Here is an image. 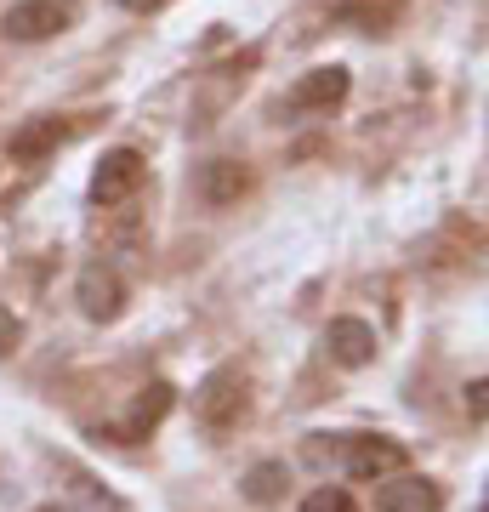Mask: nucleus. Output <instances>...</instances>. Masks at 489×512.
Listing matches in <instances>:
<instances>
[{"instance_id": "5", "label": "nucleus", "mask_w": 489, "mask_h": 512, "mask_svg": "<svg viewBox=\"0 0 489 512\" xmlns=\"http://www.w3.org/2000/svg\"><path fill=\"white\" fill-rule=\"evenodd\" d=\"M148 177V160L137 154V148H109L103 160H97V171H91V200L97 205H126L137 188H143Z\"/></svg>"}, {"instance_id": "1", "label": "nucleus", "mask_w": 489, "mask_h": 512, "mask_svg": "<svg viewBox=\"0 0 489 512\" xmlns=\"http://www.w3.org/2000/svg\"><path fill=\"white\" fill-rule=\"evenodd\" d=\"M245 404H251V376L239 365H217L194 393V416H200L205 433H228V427H239Z\"/></svg>"}, {"instance_id": "12", "label": "nucleus", "mask_w": 489, "mask_h": 512, "mask_svg": "<svg viewBox=\"0 0 489 512\" xmlns=\"http://www.w3.org/2000/svg\"><path fill=\"white\" fill-rule=\"evenodd\" d=\"M171 399H177V393H171V382H148L143 393H137V404H131V433L154 427V421L171 410Z\"/></svg>"}, {"instance_id": "11", "label": "nucleus", "mask_w": 489, "mask_h": 512, "mask_svg": "<svg viewBox=\"0 0 489 512\" xmlns=\"http://www.w3.org/2000/svg\"><path fill=\"white\" fill-rule=\"evenodd\" d=\"M279 495H285V461H256L251 473H245V501L273 507Z\"/></svg>"}, {"instance_id": "8", "label": "nucleus", "mask_w": 489, "mask_h": 512, "mask_svg": "<svg viewBox=\"0 0 489 512\" xmlns=\"http://www.w3.org/2000/svg\"><path fill=\"white\" fill-rule=\"evenodd\" d=\"M347 86H353V80H347L342 63H330V69H308L302 80H296V86H290V109H296V114L336 109V103L347 97Z\"/></svg>"}, {"instance_id": "13", "label": "nucleus", "mask_w": 489, "mask_h": 512, "mask_svg": "<svg viewBox=\"0 0 489 512\" xmlns=\"http://www.w3.org/2000/svg\"><path fill=\"white\" fill-rule=\"evenodd\" d=\"M399 18V0H381V6H370V0H353V6H336V23H364L370 35H387V23Z\"/></svg>"}, {"instance_id": "18", "label": "nucleus", "mask_w": 489, "mask_h": 512, "mask_svg": "<svg viewBox=\"0 0 489 512\" xmlns=\"http://www.w3.org/2000/svg\"><path fill=\"white\" fill-rule=\"evenodd\" d=\"M114 6H126V12H143V18H148V12H160V6H171V0H114Z\"/></svg>"}, {"instance_id": "2", "label": "nucleus", "mask_w": 489, "mask_h": 512, "mask_svg": "<svg viewBox=\"0 0 489 512\" xmlns=\"http://www.w3.org/2000/svg\"><path fill=\"white\" fill-rule=\"evenodd\" d=\"M74 18H80V0H12L0 18V35L35 46V40H57L63 29H74Z\"/></svg>"}, {"instance_id": "3", "label": "nucleus", "mask_w": 489, "mask_h": 512, "mask_svg": "<svg viewBox=\"0 0 489 512\" xmlns=\"http://www.w3.org/2000/svg\"><path fill=\"white\" fill-rule=\"evenodd\" d=\"M74 302H80V313H86L91 325H114L126 313V279H120V268L86 262L80 279H74Z\"/></svg>"}, {"instance_id": "15", "label": "nucleus", "mask_w": 489, "mask_h": 512, "mask_svg": "<svg viewBox=\"0 0 489 512\" xmlns=\"http://www.w3.org/2000/svg\"><path fill=\"white\" fill-rule=\"evenodd\" d=\"M69 490H74V501H80L86 512H126V507H120V501H114L109 490H97V478H86V473H74V484H69Z\"/></svg>"}, {"instance_id": "17", "label": "nucleus", "mask_w": 489, "mask_h": 512, "mask_svg": "<svg viewBox=\"0 0 489 512\" xmlns=\"http://www.w3.org/2000/svg\"><path fill=\"white\" fill-rule=\"evenodd\" d=\"M467 410L484 421V376H472V382H467Z\"/></svg>"}, {"instance_id": "14", "label": "nucleus", "mask_w": 489, "mask_h": 512, "mask_svg": "<svg viewBox=\"0 0 489 512\" xmlns=\"http://www.w3.org/2000/svg\"><path fill=\"white\" fill-rule=\"evenodd\" d=\"M302 512H359V501H353L342 484H319V490L302 495Z\"/></svg>"}, {"instance_id": "7", "label": "nucleus", "mask_w": 489, "mask_h": 512, "mask_svg": "<svg viewBox=\"0 0 489 512\" xmlns=\"http://www.w3.org/2000/svg\"><path fill=\"white\" fill-rule=\"evenodd\" d=\"M376 512H444V495H438L433 478H421V473H393V478H381V495H376Z\"/></svg>"}, {"instance_id": "19", "label": "nucleus", "mask_w": 489, "mask_h": 512, "mask_svg": "<svg viewBox=\"0 0 489 512\" xmlns=\"http://www.w3.org/2000/svg\"><path fill=\"white\" fill-rule=\"evenodd\" d=\"M35 512H63V507H35Z\"/></svg>"}, {"instance_id": "10", "label": "nucleus", "mask_w": 489, "mask_h": 512, "mask_svg": "<svg viewBox=\"0 0 489 512\" xmlns=\"http://www.w3.org/2000/svg\"><path fill=\"white\" fill-rule=\"evenodd\" d=\"M245 188H251V171H245L239 160H211V165H200V200H205V205H234Z\"/></svg>"}, {"instance_id": "9", "label": "nucleus", "mask_w": 489, "mask_h": 512, "mask_svg": "<svg viewBox=\"0 0 489 512\" xmlns=\"http://www.w3.org/2000/svg\"><path fill=\"white\" fill-rule=\"evenodd\" d=\"M325 353L342 370H364L370 359H376V330L364 325V319H330L325 325Z\"/></svg>"}, {"instance_id": "6", "label": "nucleus", "mask_w": 489, "mask_h": 512, "mask_svg": "<svg viewBox=\"0 0 489 512\" xmlns=\"http://www.w3.org/2000/svg\"><path fill=\"white\" fill-rule=\"evenodd\" d=\"M74 137L69 120H57V114H40V120H23L18 131H12V143H6V154L18 165H40V160H52L57 148Z\"/></svg>"}, {"instance_id": "4", "label": "nucleus", "mask_w": 489, "mask_h": 512, "mask_svg": "<svg viewBox=\"0 0 489 512\" xmlns=\"http://www.w3.org/2000/svg\"><path fill=\"white\" fill-rule=\"evenodd\" d=\"M342 467L347 478H359V484H381V478H393L410 467V450L399 439H376V433H353L342 450Z\"/></svg>"}, {"instance_id": "16", "label": "nucleus", "mask_w": 489, "mask_h": 512, "mask_svg": "<svg viewBox=\"0 0 489 512\" xmlns=\"http://www.w3.org/2000/svg\"><path fill=\"white\" fill-rule=\"evenodd\" d=\"M18 342H23V319L12 308H0V359H6V353H18Z\"/></svg>"}]
</instances>
